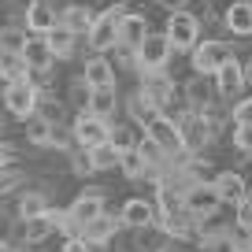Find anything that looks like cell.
<instances>
[{"mask_svg":"<svg viewBox=\"0 0 252 252\" xmlns=\"http://www.w3.org/2000/svg\"><path fill=\"white\" fill-rule=\"evenodd\" d=\"M37 104H41V86L33 78H19V82H8V86H4V108L15 119L26 123L30 115H37Z\"/></svg>","mask_w":252,"mask_h":252,"instance_id":"1","label":"cell"},{"mask_svg":"<svg viewBox=\"0 0 252 252\" xmlns=\"http://www.w3.org/2000/svg\"><path fill=\"white\" fill-rule=\"evenodd\" d=\"M186 212L193 215L197 222H204V219H212L215 212H219L226 200L219 197V189H215V182H189L186 186Z\"/></svg>","mask_w":252,"mask_h":252,"instance_id":"2","label":"cell"},{"mask_svg":"<svg viewBox=\"0 0 252 252\" xmlns=\"http://www.w3.org/2000/svg\"><path fill=\"white\" fill-rule=\"evenodd\" d=\"M123 15H126V8H119V4L104 8L100 15H96L93 30H89L86 45L93 48V52H108V48H115L119 45V26H123Z\"/></svg>","mask_w":252,"mask_h":252,"instance_id":"3","label":"cell"},{"mask_svg":"<svg viewBox=\"0 0 252 252\" xmlns=\"http://www.w3.org/2000/svg\"><path fill=\"white\" fill-rule=\"evenodd\" d=\"M178 130H182V141H186V152H200L215 134V123L204 115V111L189 108L178 115Z\"/></svg>","mask_w":252,"mask_h":252,"instance_id":"4","label":"cell"},{"mask_svg":"<svg viewBox=\"0 0 252 252\" xmlns=\"http://www.w3.org/2000/svg\"><path fill=\"white\" fill-rule=\"evenodd\" d=\"M163 33L171 37L174 52H193V48L200 45V19L186 15V11H171V15H167Z\"/></svg>","mask_w":252,"mask_h":252,"instance_id":"5","label":"cell"},{"mask_svg":"<svg viewBox=\"0 0 252 252\" xmlns=\"http://www.w3.org/2000/svg\"><path fill=\"white\" fill-rule=\"evenodd\" d=\"M71 130H74V149H96V145H104L111 137L108 119H100L96 111H82L71 123Z\"/></svg>","mask_w":252,"mask_h":252,"instance_id":"6","label":"cell"},{"mask_svg":"<svg viewBox=\"0 0 252 252\" xmlns=\"http://www.w3.org/2000/svg\"><path fill=\"white\" fill-rule=\"evenodd\" d=\"M171 52H174V45H171V37H167V33H149V37H145V45L137 48V71H141V74L163 71L167 60H171Z\"/></svg>","mask_w":252,"mask_h":252,"instance_id":"7","label":"cell"},{"mask_svg":"<svg viewBox=\"0 0 252 252\" xmlns=\"http://www.w3.org/2000/svg\"><path fill=\"white\" fill-rule=\"evenodd\" d=\"M189 56H193V71L197 74H215L222 63L234 56V48H230L226 41H204V45H197Z\"/></svg>","mask_w":252,"mask_h":252,"instance_id":"8","label":"cell"},{"mask_svg":"<svg viewBox=\"0 0 252 252\" xmlns=\"http://www.w3.org/2000/svg\"><path fill=\"white\" fill-rule=\"evenodd\" d=\"M67 215H71L82 226V234H86L89 222H93L96 215H104V189H86V193H78V197L71 200V208H67Z\"/></svg>","mask_w":252,"mask_h":252,"instance_id":"9","label":"cell"},{"mask_svg":"<svg viewBox=\"0 0 252 252\" xmlns=\"http://www.w3.org/2000/svg\"><path fill=\"white\" fill-rule=\"evenodd\" d=\"M145 130H149L167 152H186V141H182V130H178V119H174V115H163V111H159Z\"/></svg>","mask_w":252,"mask_h":252,"instance_id":"10","label":"cell"},{"mask_svg":"<svg viewBox=\"0 0 252 252\" xmlns=\"http://www.w3.org/2000/svg\"><path fill=\"white\" fill-rule=\"evenodd\" d=\"M56 230H60V212H41V215H33V219H23L19 234H23L26 245H41V241H48Z\"/></svg>","mask_w":252,"mask_h":252,"instance_id":"11","label":"cell"},{"mask_svg":"<svg viewBox=\"0 0 252 252\" xmlns=\"http://www.w3.org/2000/svg\"><path fill=\"white\" fill-rule=\"evenodd\" d=\"M215 89H219V96L234 100V96L245 89V63H237L234 56H230L219 71H215Z\"/></svg>","mask_w":252,"mask_h":252,"instance_id":"12","label":"cell"},{"mask_svg":"<svg viewBox=\"0 0 252 252\" xmlns=\"http://www.w3.org/2000/svg\"><path fill=\"white\" fill-rule=\"evenodd\" d=\"M149 19L145 15H134V11H126L123 15V26H119V45L130 48V52H137V48L145 45V37H149Z\"/></svg>","mask_w":252,"mask_h":252,"instance_id":"13","label":"cell"},{"mask_svg":"<svg viewBox=\"0 0 252 252\" xmlns=\"http://www.w3.org/2000/svg\"><path fill=\"white\" fill-rule=\"evenodd\" d=\"M215 93H219V89H215V74H193V78L186 82V104H189V108H197V111L212 108Z\"/></svg>","mask_w":252,"mask_h":252,"instance_id":"14","label":"cell"},{"mask_svg":"<svg viewBox=\"0 0 252 252\" xmlns=\"http://www.w3.org/2000/svg\"><path fill=\"white\" fill-rule=\"evenodd\" d=\"M212 182H215V189H219V197L226 200V204H241V200L249 197V182H245L241 171H219Z\"/></svg>","mask_w":252,"mask_h":252,"instance_id":"15","label":"cell"},{"mask_svg":"<svg viewBox=\"0 0 252 252\" xmlns=\"http://www.w3.org/2000/svg\"><path fill=\"white\" fill-rule=\"evenodd\" d=\"M119 215H123V222H126L130 230H149L152 222H156V208H152V200H145V197L126 200Z\"/></svg>","mask_w":252,"mask_h":252,"instance_id":"16","label":"cell"},{"mask_svg":"<svg viewBox=\"0 0 252 252\" xmlns=\"http://www.w3.org/2000/svg\"><path fill=\"white\" fill-rule=\"evenodd\" d=\"M23 56H26V63H30V71H48L56 63V52H52V45H48V33H30Z\"/></svg>","mask_w":252,"mask_h":252,"instance_id":"17","label":"cell"},{"mask_svg":"<svg viewBox=\"0 0 252 252\" xmlns=\"http://www.w3.org/2000/svg\"><path fill=\"white\" fill-rule=\"evenodd\" d=\"M82 78H86L89 86L96 89V86H115L119 74H115V63L104 60V52H96V56H89V60H86V67H82Z\"/></svg>","mask_w":252,"mask_h":252,"instance_id":"18","label":"cell"},{"mask_svg":"<svg viewBox=\"0 0 252 252\" xmlns=\"http://www.w3.org/2000/svg\"><path fill=\"white\" fill-rule=\"evenodd\" d=\"M222 23L237 37H252V0H234L226 8V15H222Z\"/></svg>","mask_w":252,"mask_h":252,"instance_id":"19","label":"cell"},{"mask_svg":"<svg viewBox=\"0 0 252 252\" xmlns=\"http://www.w3.org/2000/svg\"><path fill=\"white\" fill-rule=\"evenodd\" d=\"M56 23H60V15L52 11L48 0H30V8H26V30L30 33H48Z\"/></svg>","mask_w":252,"mask_h":252,"instance_id":"20","label":"cell"},{"mask_svg":"<svg viewBox=\"0 0 252 252\" xmlns=\"http://www.w3.org/2000/svg\"><path fill=\"white\" fill-rule=\"evenodd\" d=\"M159 111H163V108H159V104H156V100H152V96H149V93H145V89H137V93H134V96H130V100H126V115L134 119V123H137V126H149V123H152V119H156V115H159Z\"/></svg>","mask_w":252,"mask_h":252,"instance_id":"21","label":"cell"},{"mask_svg":"<svg viewBox=\"0 0 252 252\" xmlns=\"http://www.w3.org/2000/svg\"><path fill=\"white\" fill-rule=\"evenodd\" d=\"M123 226H126L123 215H108V212H104V215H96V219L86 226V237H89L93 245H108V241H111V237H115Z\"/></svg>","mask_w":252,"mask_h":252,"instance_id":"22","label":"cell"},{"mask_svg":"<svg viewBox=\"0 0 252 252\" xmlns=\"http://www.w3.org/2000/svg\"><path fill=\"white\" fill-rule=\"evenodd\" d=\"M60 23L67 26V30H74L78 37H89V30H93L96 15L86 8V4H71V8H63V11H60Z\"/></svg>","mask_w":252,"mask_h":252,"instance_id":"23","label":"cell"},{"mask_svg":"<svg viewBox=\"0 0 252 252\" xmlns=\"http://www.w3.org/2000/svg\"><path fill=\"white\" fill-rule=\"evenodd\" d=\"M19 78H30V63H26L23 52H4L0 48V82H19Z\"/></svg>","mask_w":252,"mask_h":252,"instance_id":"24","label":"cell"},{"mask_svg":"<svg viewBox=\"0 0 252 252\" xmlns=\"http://www.w3.org/2000/svg\"><path fill=\"white\" fill-rule=\"evenodd\" d=\"M141 89L159 104V108H167V104L174 100V86H171V82H167L159 71H149V74H145V86H141Z\"/></svg>","mask_w":252,"mask_h":252,"instance_id":"25","label":"cell"},{"mask_svg":"<svg viewBox=\"0 0 252 252\" xmlns=\"http://www.w3.org/2000/svg\"><path fill=\"white\" fill-rule=\"evenodd\" d=\"M52 134H56V123L48 115H30L26 119V141L30 145H52Z\"/></svg>","mask_w":252,"mask_h":252,"instance_id":"26","label":"cell"},{"mask_svg":"<svg viewBox=\"0 0 252 252\" xmlns=\"http://www.w3.org/2000/svg\"><path fill=\"white\" fill-rule=\"evenodd\" d=\"M74 37H78V33L67 30L63 23H56L52 30H48V45H52L56 60H67V56H74Z\"/></svg>","mask_w":252,"mask_h":252,"instance_id":"27","label":"cell"},{"mask_svg":"<svg viewBox=\"0 0 252 252\" xmlns=\"http://www.w3.org/2000/svg\"><path fill=\"white\" fill-rule=\"evenodd\" d=\"M137 152H141V159H145V163H149V167H152V171H156V167H163V159H167V156H171V152H167V149H163V145H159V141H156V137H152V134H149V130H145V134H141V137H137Z\"/></svg>","mask_w":252,"mask_h":252,"instance_id":"28","label":"cell"},{"mask_svg":"<svg viewBox=\"0 0 252 252\" xmlns=\"http://www.w3.org/2000/svg\"><path fill=\"white\" fill-rule=\"evenodd\" d=\"M115 86H96L93 96H89V111H96L100 119H111L115 115Z\"/></svg>","mask_w":252,"mask_h":252,"instance_id":"29","label":"cell"},{"mask_svg":"<svg viewBox=\"0 0 252 252\" xmlns=\"http://www.w3.org/2000/svg\"><path fill=\"white\" fill-rule=\"evenodd\" d=\"M89 156H93V167H96V171H115V167H123V152H119L111 141L89 149Z\"/></svg>","mask_w":252,"mask_h":252,"instance_id":"30","label":"cell"},{"mask_svg":"<svg viewBox=\"0 0 252 252\" xmlns=\"http://www.w3.org/2000/svg\"><path fill=\"white\" fill-rule=\"evenodd\" d=\"M26 41H30L26 26H4L0 30V48L4 52H26Z\"/></svg>","mask_w":252,"mask_h":252,"instance_id":"31","label":"cell"},{"mask_svg":"<svg viewBox=\"0 0 252 252\" xmlns=\"http://www.w3.org/2000/svg\"><path fill=\"white\" fill-rule=\"evenodd\" d=\"M19 219H33V215H41V212H48V200H45V193H23L19 197Z\"/></svg>","mask_w":252,"mask_h":252,"instance_id":"32","label":"cell"},{"mask_svg":"<svg viewBox=\"0 0 252 252\" xmlns=\"http://www.w3.org/2000/svg\"><path fill=\"white\" fill-rule=\"evenodd\" d=\"M149 171H152V167L141 159V152H137V149L134 152H123V174H126V178H145Z\"/></svg>","mask_w":252,"mask_h":252,"instance_id":"33","label":"cell"},{"mask_svg":"<svg viewBox=\"0 0 252 252\" xmlns=\"http://www.w3.org/2000/svg\"><path fill=\"white\" fill-rule=\"evenodd\" d=\"M111 145H115L119 152H134L137 149V137H134V130H126V126H111V137H108Z\"/></svg>","mask_w":252,"mask_h":252,"instance_id":"34","label":"cell"},{"mask_svg":"<svg viewBox=\"0 0 252 252\" xmlns=\"http://www.w3.org/2000/svg\"><path fill=\"white\" fill-rule=\"evenodd\" d=\"M230 123L252 126V96H245V100H234V108H230Z\"/></svg>","mask_w":252,"mask_h":252,"instance_id":"35","label":"cell"},{"mask_svg":"<svg viewBox=\"0 0 252 252\" xmlns=\"http://www.w3.org/2000/svg\"><path fill=\"white\" fill-rule=\"evenodd\" d=\"M19 186H23V171H15V167H0V197H4V193H15Z\"/></svg>","mask_w":252,"mask_h":252,"instance_id":"36","label":"cell"},{"mask_svg":"<svg viewBox=\"0 0 252 252\" xmlns=\"http://www.w3.org/2000/svg\"><path fill=\"white\" fill-rule=\"evenodd\" d=\"M89 96H93V86H89L86 78H78V82L71 86V100H74V108L89 111Z\"/></svg>","mask_w":252,"mask_h":252,"instance_id":"37","label":"cell"},{"mask_svg":"<svg viewBox=\"0 0 252 252\" xmlns=\"http://www.w3.org/2000/svg\"><path fill=\"white\" fill-rule=\"evenodd\" d=\"M234 226L241 230V234H252V204H249V200L234 204Z\"/></svg>","mask_w":252,"mask_h":252,"instance_id":"38","label":"cell"},{"mask_svg":"<svg viewBox=\"0 0 252 252\" xmlns=\"http://www.w3.org/2000/svg\"><path fill=\"white\" fill-rule=\"evenodd\" d=\"M178 11H186V15H193V19H208L212 15V0H186Z\"/></svg>","mask_w":252,"mask_h":252,"instance_id":"39","label":"cell"},{"mask_svg":"<svg viewBox=\"0 0 252 252\" xmlns=\"http://www.w3.org/2000/svg\"><path fill=\"white\" fill-rule=\"evenodd\" d=\"M234 149L252 156V126H237V123H234Z\"/></svg>","mask_w":252,"mask_h":252,"instance_id":"40","label":"cell"},{"mask_svg":"<svg viewBox=\"0 0 252 252\" xmlns=\"http://www.w3.org/2000/svg\"><path fill=\"white\" fill-rule=\"evenodd\" d=\"M100 245H93L86 234H74V237H67V245H63V252H96Z\"/></svg>","mask_w":252,"mask_h":252,"instance_id":"41","label":"cell"},{"mask_svg":"<svg viewBox=\"0 0 252 252\" xmlns=\"http://www.w3.org/2000/svg\"><path fill=\"white\" fill-rule=\"evenodd\" d=\"M96 167H93V156H89V149H82V156H74V174H82V178H89Z\"/></svg>","mask_w":252,"mask_h":252,"instance_id":"42","label":"cell"},{"mask_svg":"<svg viewBox=\"0 0 252 252\" xmlns=\"http://www.w3.org/2000/svg\"><path fill=\"white\" fill-rule=\"evenodd\" d=\"M159 4H163V8H167V11H178V8H182V4H186V0H159Z\"/></svg>","mask_w":252,"mask_h":252,"instance_id":"43","label":"cell"},{"mask_svg":"<svg viewBox=\"0 0 252 252\" xmlns=\"http://www.w3.org/2000/svg\"><path fill=\"white\" fill-rule=\"evenodd\" d=\"M245 86H249V89H252V60H249V63H245Z\"/></svg>","mask_w":252,"mask_h":252,"instance_id":"44","label":"cell"},{"mask_svg":"<svg viewBox=\"0 0 252 252\" xmlns=\"http://www.w3.org/2000/svg\"><path fill=\"white\" fill-rule=\"evenodd\" d=\"M8 159H11V152L4 149V145H0V167H8Z\"/></svg>","mask_w":252,"mask_h":252,"instance_id":"45","label":"cell"},{"mask_svg":"<svg viewBox=\"0 0 252 252\" xmlns=\"http://www.w3.org/2000/svg\"><path fill=\"white\" fill-rule=\"evenodd\" d=\"M0 252H15V245H11V241H0Z\"/></svg>","mask_w":252,"mask_h":252,"instance_id":"46","label":"cell"},{"mask_svg":"<svg viewBox=\"0 0 252 252\" xmlns=\"http://www.w3.org/2000/svg\"><path fill=\"white\" fill-rule=\"evenodd\" d=\"M245 200H249V204H252V186H249V197H245Z\"/></svg>","mask_w":252,"mask_h":252,"instance_id":"47","label":"cell"},{"mask_svg":"<svg viewBox=\"0 0 252 252\" xmlns=\"http://www.w3.org/2000/svg\"><path fill=\"white\" fill-rule=\"evenodd\" d=\"M249 249H252V234H249Z\"/></svg>","mask_w":252,"mask_h":252,"instance_id":"48","label":"cell"},{"mask_svg":"<svg viewBox=\"0 0 252 252\" xmlns=\"http://www.w3.org/2000/svg\"><path fill=\"white\" fill-rule=\"evenodd\" d=\"M159 252H171V249H159Z\"/></svg>","mask_w":252,"mask_h":252,"instance_id":"49","label":"cell"},{"mask_svg":"<svg viewBox=\"0 0 252 252\" xmlns=\"http://www.w3.org/2000/svg\"><path fill=\"white\" fill-rule=\"evenodd\" d=\"M11 4H15V0H11Z\"/></svg>","mask_w":252,"mask_h":252,"instance_id":"50","label":"cell"}]
</instances>
